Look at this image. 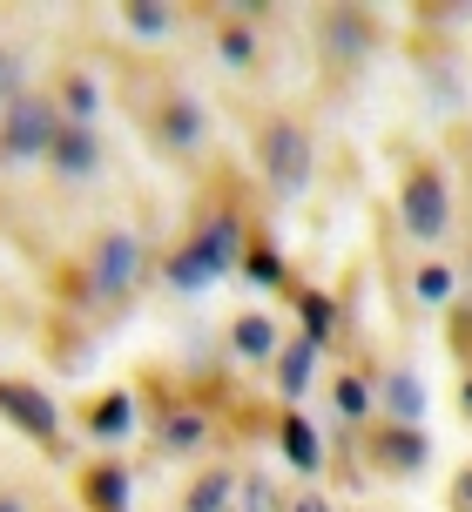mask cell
<instances>
[{"mask_svg": "<svg viewBox=\"0 0 472 512\" xmlns=\"http://www.w3.org/2000/svg\"><path fill=\"white\" fill-rule=\"evenodd\" d=\"M263 169H270L277 189H304V182H311V135L290 128V122L263 128Z\"/></svg>", "mask_w": 472, "mask_h": 512, "instance_id": "1", "label": "cell"}, {"mask_svg": "<svg viewBox=\"0 0 472 512\" xmlns=\"http://www.w3.org/2000/svg\"><path fill=\"white\" fill-rule=\"evenodd\" d=\"M54 135H61L54 108L48 102H21L14 115H7V128H0V149H7V162H21V155L54 149Z\"/></svg>", "mask_w": 472, "mask_h": 512, "instance_id": "2", "label": "cell"}, {"mask_svg": "<svg viewBox=\"0 0 472 512\" xmlns=\"http://www.w3.org/2000/svg\"><path fill=\"white\" fill-rule=\"evenodd\" d=\"M446 216H452V203H446V182L439 176H412L405 182V230L412 236H439Z\"/></svg>", "mask_w": 472, "mask_h": 512, "instance_id": "3", "label": "cell"}, {"mask_svg": "<svg viewBox=\"0 0 472 512\" xmlns=\"http://www.w3.org/2000/svg\"><path fill=\"white\" fill-rule=\"evenodd\" d=\"M135 263H142V243H135V236H108L102 250H95V270H88V277H95L102 297H122L135 283Z\"/></svg>", "mask_w": 472, "mask_h": 512, "instance_id": "4", "label": "cell"}, {"mask_svg": "<svg viewBox=\"0 0 472 512\" xmlns=\"http://www.w3.org/2000/svg\"><path fill=\"white\" fill-rule=\"evenodd\" d=\"M0 411H7V418H21L34 438H54V432H61L54 405L41 398V391H34V384H0Z\"/></svg>", "mask_w": 472, "mask_h": 512, "instance_id": "5", "label": "cell"}, {"mask_svg": "<svg viewBox=\"0 0 472 512\" xmlns=\"http://www.w3.org/2000/svg\"><path fill=\"white\" fill-rule=\"evenodd\" d=\"M95 135H88V128H61V135H54V149H48V162L54 169H61V176H95Z\"/></svg>", "mask_w": 472, "mask_h": 512, "instance_id": "6", "label": "cell"}, {"mask_svg": "<svg viewBox=\"0 0 472 512\" xmlns=\"http://www.w3.org/2000/svg\"><path fill=\"white\" fill-rule=\"evenodd\" d=\"M284 459L297 465V472H317V465H324V445H317V432L311 425H304V418H284Z\"/></svg>", "mask_w": 472, "mask_h": 512, "instance_id": "7", "label": "cell"}, {"mask_svg": "<svg viewBox=\"0 0 472 512\" xmlns=\"http://www.w3.org/2000/svg\"><path fill=\"white\" fill-rule=\"evenodd\" d=\"M169 277H176V290H203V283L223 277V270H216V256L203 250V243H196V250H183L176 263H169Z\"/></svg>", "mask_w": 472, "mask_h": 512, "instance_id": "8", "label": "cell"}, {"mask_svg": "<svg viewBox=\"0 0 472 512\" xmlns=\"http://www.w3.org/2000/svg\"><path fill=\"white\" fill-rule=\"evenodd\" d=\"M236 351H243V358H270V351H277V324H270V317H243V324H236Z\"/></svg>", "mask_w": 472, "mask_h": 512, "instance_id": "9", "label": "cell"}, {"mask_svg": "<svg viewBox=\"0 0 472 512\" xmlns=\"http://www.w3.org/2000/svg\"><path fill=\"white\" fill-rule=\"evenodd\" d=\"M203 250L216 256V270H230V263H236V250H243V230H236L230 216H216L210 230H203Z\"/></svg>", "mask_w": 472, "mask_h": 512, "instance_id": "10", "label": "cell"}, {"mask_svg": "<svg viewBox=\"0 0 472 512\" xmlns=\"http://www.w3.org/2000/svg\"><path fill=\"white\" fill-rule=\"evenodd\" d=\"M88 499L102 512H129V479H122V472H95V479H88Z\"/></svg>", "mask_w": 472, "mask_h": 512, "instance_id": "11", "label": "cell"}, {"mask_svg": "<svg viewBox=\"0 0 472 512\" xmlns=\"http://www.w3.org/2000/svg\"><path fill=\"white\" fill-rule=\"evenodd\" d=\"M129 418H135V405L115 391V398H102V405H95V432H102V438H122V432H129Z\"/></svg>", "mask_w": 472, "mask_h": 512, "instance_id": "12", "label": "cell"}, {"mask_svg": "<svg viewBox=\"0 0 472 512\" xmlns=\"http://www.w3.org/2000/svg\"><path fill=\"white\" fill-rule=\"evenodd\" d=\"M311 358H317V344H290V351H284V391H290V398L311 384Z\"/></svg>", "mask_w": 472, "mask_h": 512, "instance_id": "13", "label": "cell"}, {"mask_svg": "<svg viewBox=\"0 0 472 512\" xmlns=\"http://www.w3.org/2000/svg\"><path fill=\"white\" fill-rule=\"evenodd\" d=\"M162 438H169L176 452H189V445H203V418H196V411H176V418L162 425Z\"/></svg>", "mask_w": 472, "mask_h": 512, "instance_id": "14", "label": "cell"}, {"mask_svg": "<svg viewBox=\"0 0 472 512\" xmlns=\"http://www.w3.org/2000/svg\"><path fill=\"white\" fill-rule=\"evenodd\" d=\"M385 398H392V405L405 411V418H419V411H425V391H419V378H405V371H398V378L385 384Z\"/></svg>", "mask_w": 472, "mask_h": 512, "instance_id": "15", "label": "cell"}, {"mask_svg": "<svg viewBox=\"0 0 472 512\" xmlns=\"http://www.w3.org/2000/svg\"><path fill=\"white\" fill-rule=\"evenodd\" d=\"M129 27H135V34H169V7H156V0H135V7H129Z\"/></svg>", "mask_w": 472, "mask_h": 512, "instance_id": "16", "label": "cell"}, {"mask_svg": "<svg viewBox=\"0 0 472 512\" xmlns=\"http://www.w3.org/2000/svg\"><path fill=\"white\" fill-rule=\"evenodd\" d=\"M162 135H169V142H196V135H203V115H196V108H169V122H162Z\"/></svg>", "mask_w": 472, "mask_h": 512, "instance_id": "17", "label": "cell"}, {"mask_svg": "<svg viewBox=\"0 0 472 512\" xmlns=\"http://www.w3.org/2000/svg\"><path fill=\"white\" fill-rule=\"evenodd\" d=\"M419 297H425V304H446V297H452V270H446V263H425V270H419Z\"/></svg>", "mask_w": 472, "mask_h": 512, "instance_id": "18", "label": "cell"}, {"mask_svg": "<svg viewBox=\"0 0 472 512\" xmlns=\"http://www.w3.org/2000/svg\"><path fill=\"white\" fill-rule=\"evenodd\" d=\"M223 506H230V479H203L189 492V512H223Z\"/></svg>", "mask_w": 472, "mask_h": 512, "instance_id": "19", "label": "cell"}, {"mask_svg": "<svg viewBox=\"0 0 472 512\" xmlns=\"http://www.w3.org/2000/svg\"><path fill=\"white\" fill-rule=\"evenodd\" d=\"M304 324H311L304 344H324V324H331V317H324V297H304Z\"/></svg>", "mask_w": 472, "mask_h": 512, "instance_id": "20", "label": "cell"}, {"mask_svg": "<svg viewBox=\"0 0 472 512\" xmlns=\"http://www.w3.org/2000/svg\"><path fill=\"white\" fill-rule=\"evenodd\" d=\"M223 54H230V68H250V34L230 27V34H223Z\"/></svg>", "mask_w": 472, "mask_h": 512, "instance_id": "21", "label": "cell"}, {"mask_svg": "<svg viewBox=\"0 0 472 512\" xmlns=\"http://www.w3.org/2000/svg\"><path fill=\"white\" fill-rule=\"evenodd\" d=\"M338 405L351 411V418H358V411L371 405V391H365V384H358V378H344V384H338Z\"/></svg>", "mask_w": 472, "mask_h": 512, "instance_id": "22", "label": "cell"}, {"mask_svg": "<svg viewBox=\"0 0 472 512\" xmlns=\"http://www.w3.org/2000/svg\"><path fill=\"white\" fill-rule=\"evenodd\" d=\"M392 459H398V465H419V459H425L419 432H398V438H392Z\"/></svg>", "mask_w": 472, "mask_h": 512, "instance_id": "23", "label": "cell"}, {"mask_svg": "<svg viewBox=\"0 0 472 512\" xmlns=\"http://www.w3.org/2000/svg\"><path fill=\"white\" fill-rule=\"evenodd\" d=\"M277 277H284V270H277V256H250V283H263V290H270Z\"/></svg>", "mask_w": 472, "mask_h": 512, "instance_id": "24", "label": "cell"}, {"mask_svg": "<svg viewBox=\"0 0 472 512\" xmlns=\"http://www.w3.org/2000/svg\"><path fill=\"white\" fill-rule=\"evenodd\" d=\"M68 102H75V115H95V88H88V81H75V95H68Z\"/></svg>", "mask_w": 472, "mask_h": 512, "instance_id": "25", "label": "cell"}, {"mask_svg": "<svg viewBox=\"0 0 472 512\" xmlns=\"http://www.w3.org/2000/svg\"><path fill=\"white\" fill-rule=\"evenodd\" d=\"M290 512H331V506H324L317 492H297V499H290Z\"/></svg>", "mask_w": 472, "mask_h": 512, "instance_id": "26", "label": "cell"}, {"mask_svg": "<svg viewBox=\"0 0 472 512\" xmlns=\"http://www.w3.org/2000/svg\"><path fill=\"white\" fill-rule=\"evenodd\" d=\"M0 512H21V506H14V499H0Z\"/></svg>", "mask_w": 472, "mask_h": 512, "instance_id": "27", "label": "cell"}, {"mask_svg": "<svg viewBox=\"0 0 472 512\" xmlns=\"http://www.w3.org/2000/svg\"><path fill=\"white\" fill-rule=\"evenodd\" d=\"M466 411H472V378H466Z\"/></svg>", "mask_w": 472, "mask_h": 512, "instance_id": "28", "label": "cell"}, {"mask_svg": "<svg viewBox=\"0 0 472 512\" xmlns=\"http://www.w3.org/2000/svg\"><path fill=\"white\" fill-rule=\"evenodd\" d=\"M0 81H7V54H0Z\"/></svg>", "mask_w": 472, "mask_h": 512, "instance_id": "29", "label": "cell"}]
</instances>
